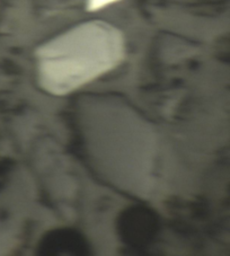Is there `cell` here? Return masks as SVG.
<instances>
[{"mask_svg":"<svg viewBox=\"0 0 230 256\" xmlns=\"http://www.w3.org/2000/svg\"><path fill=\"white\" fill-rule=\"evenodd\" d=\"M125 55V36L112 22H78L36 50L39 84L50 94L68 96L114 70Z\"/></svg>","mask_w":230,"mask_h":256,"instance_id":"6da1fadb","label":"cell"},{"mask_svg":"<svg viewBox=\"0 0 230 256\" xmlns=\"http://www.w3.org/2000/svg\"><path fill=\"white\" fill-rule=\"evenodd\" d=\"M122 0H86L84 6L90 13H96L118 4Z\"/></svg>","mask_w":230,"mask_h":256,"instance_id":"7a4b0ae2","label":"cell"}]
</instances>
